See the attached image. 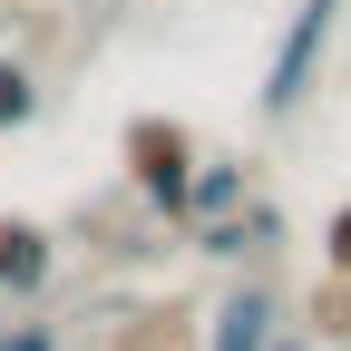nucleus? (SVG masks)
<instances>
[{"instance_id":"obj_6","label":"nucleus","mask_w":351,"mask_h":351,"mask_svg":"<svg viewBox=\"0 0 351 351\" xmlns=\"http://www.w3.org/2000/svg\"><path fill=\"white\" fill-rule=\"evenodd\" d=\"M39 117V78L20 69V59H0V137H10V127H29Z\"/></svg>"},{"instance_id":"obj_3","label":"nucleus","mask_w":351,"mask_h":351,"mask_svg":"<svg viewBox=\"0 0 351 351\" xmlns=\"http://www.w3.org/2000/svg\"><path fill=\"white\" fill-rule=\"evenodd\" d=\"M283 313V302H274V283H244V293H225V302H215V313H205V351H274V322Z\"/></svg>"},{"instance_id":"obj_9","label":"nucleus","mask_w":351,"mask_h":351,"mask_svg":"<svg viewBox=\"0 0 351 351\" xmlns=\"http://www.w3.org/2000/svg\"><path fill=\"white\" fill-rule=\"evenodd\" d=\"M274 351H322V341H293V332H274Z\"/></svg>"},{"instance_id":"obj_7","label":"nucleus","mask_w":351,"mask_h":351,"mask_svg":"<svg viewBox=\"0 0 351 351\" xmlns=\"http://www.w3.org/2000/svg\"><path fill=\"white\" fill-rule=\"evenodd\" d=\"M0 351H59L49 322H0Z\"/></svg>"},{"instance_id":"obj_5","label":"nucleus","mask_w":351,"mask_h":351,"mask_svg":"<svg viewBox=\"0 0 351 351\" xmlns=\"http://www.w3.org/2000/svg\"><path fill=\"white\" fill-rule=\"evenodd\" d=\"M254 205V176L234 166V156H215V166H195V195H186V225H225V215H244Z\"/></svg>"},{"instance_id":"obj_2","label":"nucleus","mask_w":351,"mask_h":351,"mask_svg":"<svg viewBox=\"0 0 351 351\" xmlns=\"http://www.w3.org/2000/svg\"><path fill=\"white\" fill-rule=\"evenodd\" d=\"M332 20H341V0H293V29H283L274 69H263V117H293L302 98H313V69L332 49Z\"/></svg>"},{"instance_id":"obj_4","label":"nucleus","mask_w":351,"mask_h":351,"mask_svg":"<svg viewBox=\"0 0 351 351\" xmlns=\"http://www.w3.org/2000/svg\"><path fill=\"white\" fill-rule=\"evenodd\" d=\"M49 263H59L49 225H29V215H0V293H10V302L49 293Z\"/></svg>"},{"instance_id":"obj_1","label":"nucleus","mask_w":351,"mask_h":351,"mask_svg":"<svg viewBox=\"0 0 351 351\" xmlns=\"http://www.w3.org/2000/svg\"><path fill=\"white\" fill-rule=\"evenodd\" d=\"M195 137L176 117H127V176H137V195L166 215V225H186V195H195Z\"/></svg>"},{"instance_id":"obj_8","label":"nucleus","mask_w":351,"mask_h":351,"mask_svg":"<svg viewBox=\"0 0 351 351\" xmlns=\"http://www.w3.org/2000/svg\"><path fill=\"white\" fill-rule=\"evenodd\" d=\"M322 263H332V274H341V283H351V205L332 215V234H322Z\"/></svg>"}]
</instances>
